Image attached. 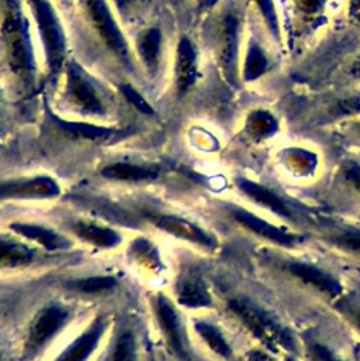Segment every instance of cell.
I'll return each instance as SVG.
<instances>
[{
  "instance_id": "6da1fadb",
  "label": "cell",
  "mask_w": 360,
  "mask_h": 361,
  "mask_svg": "<svg viewBox=\"0 0 360 361\" xmlns=\"http://www.w3.org/2000/svg\"><path fill=\"white\" fill-rule=\"evenodd\" d=\"M292 252L263 245L257 251V261L264 272L328 305L347 290L342 278L329 267Z\"/></svg>"
},
{
  "instance_id": "7a4b0ae2",
  "label": "cell",
  "mask_w": 360,
  "mask_h": 361,
  "mask_svg": "<svg viewBox=\"0 0 360 361\" xmlns=\"http://www.w3.org/2000/svg\"><path fill=\"white\" fill-rule=\"evenodd\" d=\"M227 312L243 327V330L261 345L282 357L294 354L301 357V340L298 331L292 330L277 312L265 303L248 296H234L226 302Z\"/></svg>"
},
{
  "instance_id": "3957f363",
  "label": "cell",
  "mask_w": 360,
  "mask_h": 361,
  "mask_svg": "<svg viewBox=\"0 0 360 361\" xmlns=\"http://www.w3.org/2000/svg\"><path fill=\"white\" fill-rule=\"evenodd\" d=\"M234 185L246 199L258 209H263L268 216L295 230L308 233L313 216L312 210L302 207L296 200L264 182L239 176L234 179Z\"/></svg>"
},
{
  "instance_id": "277c9868",
  "label": "cell",
  "mask_w": 360,
  "mask_h": 361,
  "mask_svg": "<svg viewBox=\"0 0 360 361\" xmlns=\"http://www.w3.org/2000/svg\"><path fill=\"white\" fill-rule=\"evenodd\" d=\"M6 7L1 32L8 65L17 75L31 80L35 73V58L28 23L23 14L20 0H6Z\"/></svg>"
},
{
  "instance_id": "5b68a950",
  "label": "cell",
  "mask_w": 360,
  "mask_h": 361,
  "mask_svg": "<svg viewBox=\"0 0 360 361\" xmlns=\"http://www.w3.org/2000/svg\"><path fill=\"white\" fill-rule=\"evenodd\" d=\"M229 216L241 230L261 241L264 247L298 251L311 241L308 233L295 230L281 221L263 217L241 206H232L229 209Z\"/></svg>"
},
{
  "instance_id": "8992f818",
  "label": "cell",
  "mask_w": 360,
  "mask_h": 361,
  "mask_svg": "<svg viewBox=\"0 0 360 361\" xmlns=\"http://www.w3.org/2000/svg\"><path fill=\"white\" fill-rule=\"evenodd\" d=\"M311 241L319 243L347 259L360 262V224L322 213H313L308 228Z\"/></svg>"
},
{
  "instance_id": "52a82bcc",
  "label": "cell",
  "mask_w": 360,
  "mask_h": 361,
  "mask_svg": "<svg viewBox=\"0 0 360 361\" xmlns=\"http://www.w3.org/2000/svg\"><path fill=\"white\" fill-rule=\"evenodd\" d=\"M32 16L37 21L47 65L51 75H56L64 63L66 42L59 18L48 0H30Z\"/></svg>"
},
{
  "instance_id": "ba28073f",
  "label": "cell",
  "mask_w": 360,
  "mask_h": 361,
  "mask_svg": "<svg viewBox=\"0 0 360 361\" xmlns=\"http://www.w3.org/2000/svg\"><path fill=\"white\" fill-rule=\"evenodd\" d=\"M89 20L109 47V49L127 66L131 65L127 41L113 18V14L104 0H82Z\"/></svg>"
},
{
  "instance_id": "9c48e42d",
  "label": "cell",
  "mask_w": 360,
  "mask_h": 361,
  "mask_svg": "<svg viewBox=\"0 0 360 361\" xmlns=\"http://www.w3.org/2000/svg\"><path fill=\"white\" fill-rule=\"evenodd\" d=\"M66 94L69 100L86 114L102 116L104 113V107L95 86L75 61L69 62L66 68Z\"/></svg>"
},
{
  "instance_id": "30bf717a",
  "label": "cell",
  "mask_w": 360,
  "mask_h": 361,
  "mask_svg": "<svg viewBox=\"0 0 360 361\" xmlns=\"http://www.w3.org/2000/svg\"><path fill=\"white\" fill-rule=\"evenodd\" d=\"M68 312L59 306H49L42 309L34 319L28 337L25 341V354L32 355L40 351L48 340H51L56 331L65 324Z\"/></svg>"
},
{
  "instance_id": "8fae6325",
  "label": "cell",
  "mask_w": 360,
  "mask_h": 361,
  "mask_svg": "<svg viewBox=\"0 0 360 361\" xmlns=\"http://www.w3.org/2000/svg\"><path fill=\"white\" fill-rule=\"evenodd\" d=\"M337 195L360 209V161L346 158L339 162L332 180Z\"/></svg>"
},
{
  "instance_id": "7c38bea8",
  "label": "cell",
  "mask_w": 360,
  "mask_h": 361,
  "mask_svg": "<svg viewBox=\"0 0 360 361\" xmlns=\"http://www.w3.org/2000/svg\"><path fill=\"white\" fill-rule=\"evenodd\" d=\"M59 193L56 182L47 176L16 180L0 185V199L4 197H52Z\"/></svg>"
},
{
  "instance_id": "4fadbf2b",
  "label": "cell",
  "mask_w": 360,
  "mask_h": 361,
  "mask_svg": "<svg viewBox=\"0 0 360 361\" xmlns=\"http://www.w3.org/2000/svg\"><path fill=\"white\" fill-rule=\"evenodd\" d=\"M157 227L174 234L182 240H188L191 243L199 244L206 248H213L216 245L215 238L206 233L203 228L191 223L189 220L176 217V216H161L157 220Z\"/></svg>"
},
{
  "instance_id": "5bb4252c",
  "label": "cell",
  "mask_w": 360,
  "mask_h": 361,
  "mask_svg": "<svg viewBox=\"0 0 360 361\" xmlns=\"http://www.w3.org/2000/svg\"><path fill=\"white\" fill-rule=\"evenodd\" d=\"M302 361H349L332 343L313 330L298 333Z\"/></svg>"
},
{
  "instance_id": "9a60e30c",
  "label": "cell",
  "mask_w": 360,
  "mask_h": 361,
  "mask_svg": "<svg viewBox=\"0 0 360 361\" xmlns=\"http://www.w3.org/2000/svg\"><path fill=\"white\" fill-rule=\"evenodd\" d=\"M106 324L103 319H97L92 327L80 334L55 361H86L90 353L97 347Z\"/></svg>"
},
{
  "instance_id": "2e32d148",
  "label": "cell",
  "mask_w": 360,
  "mask_h": 361,
  "mask_svg": "<svg viewBox=\"0 0 360 361\" xmlns=\"http://www.w3.org/2000/svg\"><path fill=\"white\" fill-rule=\"evenodd\" d=\"M178 302L188 307H208L212 305L209 290L196 274H185L178 282Z\"/></svg>"
},
{
  "instance_id": "e0dca14e",
  "label": "cell",
  "mask_w": 360,
  "mask_h": 361,
  "mask_svg": "<svg viewBox=\"0 0 360 361\" xmlns=\"http://www.w3.org/2000/svg\"><path fill=\"white\" fill-rule=\"evenodd\" d=\"M176 86L179 93H185L196 78V52L189 38L182 37L176 49Z\"/></svg>"
},
{
  "instance_id": "ac0fdd59",
  "label": "cell",
  "mask_w": 360,
  "mask_h": 361,
  "mask_svg": "<svg viewBox=\"0 0 360 361\" xmlns=\"http://www.w3.org/2000/svg\"><path fill=\"white\" fill-rule=\"evenodd\" d=\"M157 314L160 324L172 347V350L182 358L186 360V351L182 344V334L178 322V314L167 298L160 296L157 300Z\"/></svg>"
},
{
  "instance_id": "d6986e66",
  "label": "cell",
  "mask_w": 360,
  "mask_h": 361,
  "mask_svg": "<svg viewBox=\"0 0 360 361\" xmlns=\"http://www.w3.org/2000/svg\"><path fill=\"white\" fill-rule=\"evenodd\" d=\"M10 227H11V230L21 234L23 237L40 243L47 250H59V248L69 247V241L65 237H62V235H59V234L54 233L52 230H48L42 226L25 224V223H13Z\"/></svg>"
},
{
  "instance_id": "ffe728a7",
  "label": "cell",
  "mask_w": 360,
  "mask_h": 361,
  "mask_svg": "<svg viewBox=\"0 0 360 361\" xmlns=\"http://www.w3.org/2000/svg\"><path fill=\"white\" fill-rule=\"evenodd\" d=\"M344 324L360 338V296L347 290L329 305Z\"/></svg>"
},
{
  "instance_id": "44dd1931",
  "label": "cell",
  "mask_w": 360,
  "mask_h": 361,
  "mask_svg": "<svg viewBox=\"0 0 360 361\" xmlns=\"http://www.w3.org/2000/svg\"><path fill=\"white\" fill-rule=\"evenodd\" d=\"M195 330L216 355L222 357L226 361H230L233 358V350L229 341L215 324L208 322H196Z\"/></svg>"
},
{
  "instance_id": "7402d4cb",
  "label": "cell",
  "mask_w": 360,
  "mask_h": 361,
  "mask_svg": "<svg viewBox=\"0 0 360 361\" xmlns=\"http://www.w3.org/2000/svg\"><path fill=\"white\" fill-rule=\"evenodd\" d=\"M102 175L109 179L117 180H144L157 176V169L148 166H140L126 162H117L107 165L102 169Z\"/></svg>"
},
{
  "instance_id": "603a6c76",
  "label": "cell",
  "mask_w": 360,
  "mask_h": 361,
  "mask_svg": "<svg viewBox=\"0 0 360 361\" xmlns=\"http://www.w3.org/2000/svg\"><path fill=\"white\" fill-rule=\"evenodd\" d=\"M32 255V250L27 245L13 240L0 238V268H14L25 265L31 262Z\"/></svg>"
},
{
  "instance_id": "cb8c5ba5",
  "label": "cell",
  "mask_w": 360,
  "mask_h": 361,
  "mask_svg": "<svg viewBox=\"0 0 360 361\" xmlns=\"http://www.w3.org/2000/svg\"><path fill=\"white\" fill-rule=\"evenodd\" d=\"M138 52L148 71L154 72L158 66L161 52V31L157 27L148 28L140 37Z\"/></svg>"
},
{
  "instance_id": "d4e9b609",
  "label": "cell",
  "mask_w": 360,
  "mask_h": 361,
  "mask_svg": "<svg viewBox=\"0 0 360 361\" xmlns=\"http://www.w3.org/2000/svg\"><path fill=\"white\" fill-rule=\"evenodd\" d=\"M49 117L54 120V123L62 128L64 131L78 135V137H83V138H89V140H103L107 138L113 134V130L109 127H100V126H93L89 123H78V121H68L64 118H59L58 116L52 114L49 111Z\"/></svg>"
},
{
  "instance_id": "484cf974",
  "label": "cell",
  "mask_w": 360,
  "mask_h": 361,
  "mask_svg": "<svg viewBox=\"0 0 360 361\" xmlns=\"http://www.w3.org/2000/svg\"><path fill=\"white\" fill-rule=\"evenodd\" d=\"M224 31H223V51H222V62L223 68L232 76L236 63L237 55V18L232 14H227L224 18Z\"/></svg>"
},
{
  "instance_id": "4316f807",
  "label": "cell",
  "mask_w": 360,
  "mask_h": 361,
  "mask_svg": "<svg viewBox=\"0 0 360 361\" xmlns=\"http://www.w3.org/2000/svg\"><path fill=\"white\" fill-rule=\"evenodd\" d=\"M75 231L80 238L92 243L95 245H99V247L110 248L120 243V235L110 228L79 223L75 226Z\"/></svg>"
},
{
  "instance_id": "83f0119b",
  "label": "cell",
  "mask_w": 360,
  "mask_h": 361,
  "mask_svg": "<svg viewBox=\"0 0 360 361\" xmlns=\"http://www.w3.org/2000/svg\"><path fill=\"white\" fill-rule=\"evenodd\" d=\"M267 68V59L257 44H251L244 62V79L254 80L264 73Z\"/></svg>"
},
{
  "instance_id": "f1b7e54d",
  "label": "cell",
  "mask_w": 360,
  "mask_h": 361,
  "mask_svg": "<svg viewBox=\"0 0 360 361\" xmlns=\"http://www.w3.org/2000/svg\"><path fill=\"white\" fill-rule=\"evenodd\" d=\"M247 130L248 133L256 138H264L268 135H272L277 130V123L270 114H265L263 111H257L251 114V117L247 121Z\"/></svg>"
},
{
  "instance_id": "f546056e",
  "label": "cell",
  "mask_w": 360,
  "mask_h": 361,
  "mask_svg": "<svg viewBox=\"0 0 360 361\" xmlns=\"http://www.w3.org/2000/svg\"><path fill=\"white\" fill-rule=\"evenodd\" d=\"M69 286L75 290L85 293H97L103 290H109L116 286V281L112 276H89L85 279H76L69 283Z\"/></svg>"
},
{
  "instance_id": "4dcf8cb0",
  "label": "cell",
  "mask_w": 360,
  "mask_h": 361,
  "mask_svg": "<svg viewBox=\"0 0 360 361\" xmlns=\"http://www.w3.org/2000/svg\"><path fill=\"white\" fill-rule=\"evenodd\" d=\"M134 355L136 347L133 336L131 333L126 331L117 338L114 348L110 354V361H134Z\"/></svg>"
},
{
  "instance_id": "1f68e13d",
  "label": "cell",
  "mask_w": 360,
  "mask_h": 361,
  "mask_svg": "<svg viewBox=\"0 0 360 361\" xmlns=\"http://www.w3.org/2000/svg\"><path fill=\"white\" fill-rule=\"evenodd\" d=\"M120 92L126 97V100L128 103H131L140 113H144L147 116L154 114V109L148 104V102L131 85H128V83L120 85Z\"/></svg>"
},
{
  "instance_id": "d6a6232c",
  "label": "cell",
  "mask_w": 360,
  "mask_h": 361,
  "mask_svg": "<svg viewBox=\"0 0 360 361\" xmlns=\"http://www.w3.org/2000/svg\"><path fill=\"white\" fill-rule=\"evenodd\" d=\"M254 1L258 4V7H260V10H261V13H263V16L267 21V25H268L270 31L272 32V35L275 38H278L280 25H278V18H277V13H275L272 1L271 0H254Z\"/></svg>"
},
{
  "instance_id": "836d02e7",
  "label": "cell",
  "mask_w": 360,
  "mask_h": 361,
  "mask_svg": "<svg viewBox=\"0 0 360 361\" xmlns=\"http://www.w3.org/2000/svg\"><path fill=\"white\" fill-rule=\"evenodd\" d=\"M244 361H282V360L280 355L274 354L272 351L261 345H256L246 353Z\"/></svg>"
},
{
  "instance_id": "e575fe53",
  "label": "cell",
  "mask_w": 360,
  "mask_h": 361,
  "mask_svg": "<svg viewBox=\"0 0 360 361\" xmlns=\"http://www.w3.org/2000/svg\"><path fill=\"white\" fill-rule=\"evenodd\" d=\"M339 110L343 114H356L360 113V96H352L339 103Z\"/></svg>"
},
{
  "instance_id": "d590c367",
  "label": "cell",
  "mask_w": 360,
  "mask_h": 361,
  "mask_svg": "<svg viewBox=\"0 0 360 361\" xmlns=\"http://www.w3.org/2000/svg\"><path fill=\"white\" fill-rule=\"evenodd\" d=\"M350 13L357 21H360V0H350Z\"/></svg>"
},
{
  "instance_id": "8d00e7d4",
  "label": "cell",
  "mask_w": 360,
  "mask_h": 361,
  "mask_svg": "<svg viewBox=\"0 0 360 361\" xmlns=\"http://www.w3.org/2000/svg\"><path fill=\"white\" fill-rule=\"evenodd\" d=\"M282 361H302V358L299 355H294V354H285L281 357Z\"/></svg>"
},
{
  "instance_id": "74e56055",
  "label": "cell",
  "mask_w": 360,
  "mask_h": 361,
  "mask_svg": "<svg viewBox=\"0 0 360 361\" xmlns=\"http://www.w3.org/2000/svg\"><path fill=\"white\" fill-rule=\"evenodd\" d=\"M114 1H116V6L123 11V10L126 8V6L128 4V1H130V0H114Z\"/></svg>"
},
{
  "instance_id": "f35d334b",
  "label": "cell",
  "mask_w": 360,
  "mask_h": 361,
  "mask_svg": "<svg viewBox=\"0 0 360 361\" xmlns=\"http://www.w3.org/2000/svg\"><path fill=\"white\" fill-rule=\"evenodd\" d=\"M353 73L354 75H357V76H360V56H359V59L354 62V65H353Z\"/></svg>"
},
{
  "instance_id": "ab89813d",
  "label": "cell",
  "mask_w": 360,
  "mask_h": 361,
  "mask_svg": "<svg viewBox=\"0 0 360 361\" xmlns=\"http://www.w3.org/2000/svg\"><path fill=\"white\" fill-rule=\"evenodd\" d=\"M216 3V0H205V4L206 6H212V4H215Z\"/></svg>"
},
{
  "instance_id": "60d3db41",
  "label": "cell",
  "mask_w": 360,
  "mask_h": 361,
  "mask_svg": "<svg viewBox=\"0 0 360 361\" xmlns=\"http://www.w3.org/2000/svg\"><path fill=\"white\" fill-rule=\"evenodd\" d=\"M359 133H360V126H359Z\"/></svg>"
}]
</instances>
